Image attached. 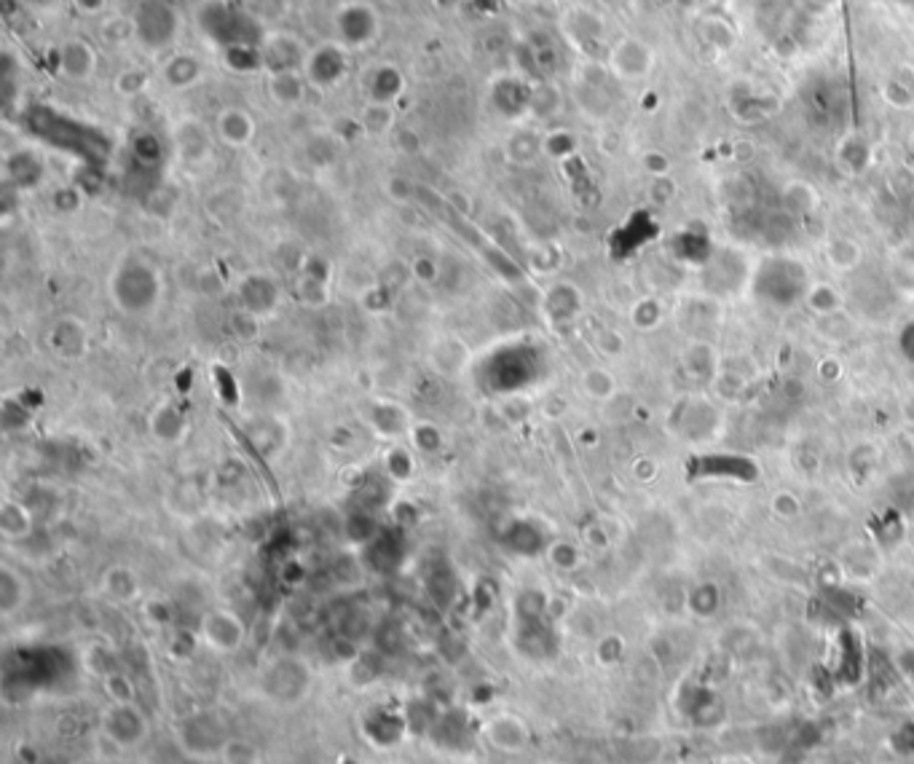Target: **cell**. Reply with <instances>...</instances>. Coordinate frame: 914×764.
I'll use <instances>...</instances> for the list:
<instances>
[{
  "mask_svg": "<svg viewBox=\"0 0 914 764\" xmlns=\"http://www.w3.org/2000/svg\"><path fill=\"white\" fill-rule=\"evenodd\" d=\"M110 298L132 317L148 314L161 298V271L143 255H126L108 282Z\"/></svg>",
  "mask_w": 914,
  "mask_h": 764,
  "instance_id": "1",
  "label": "cell"
},
{
  "mask_svg": "<svg viewBox=\"0 0 914 764\" xmlns=\"http://www.w3.org/2000/svg\"><path fill=\"white\" fill-rule=\"evenodd\" d=\"M333 38L352 54L370 49L381 38V14L370 0H344L333 11Z\"/></svg>",
  "mask_w": 914,
  "mask_h": 764,
  "instance_id": "2",
  "label": "cell"
},
{
  "mask_svg": "<svg viewBox=\"0 0 914 764\" xmlns=\"http://www.w3.org/2000/svg\"><path fill=\"white\" fill-rule=\"evenodd\" d=\"M137 22V43L143 49L161 54V51H175V41L183 30L180 11L169 0H140L135 11Z\"/></svg>",
  "mask_w": 914,
  "mask_h": 764,
  "instance_id": "3",
  "label": "cell"
},
{
  "mask_svg": "<svg viewBox=\"0 0 914 764\" xmlns=\"http://www.w3.org/2000/svg\"><path fill=\"white\" fill-rule=\"evenodd\" d=\"M349 70H352V51L344 49L336 38H330V41L311 46L306 65H303V76L309 81V89L333 92L349 78Z\"/></svg>",
  "mask_w": 914,
  "mask_h": 764,
  "instance_id": "4",
  "label": "cell"
},
{
  "mask_svg": "<svg viewBox=\"0 0 914 764\" xmlns=\"http://www.w3.org/2000/svg\"><path fill=\"white\" fill-rule=\"evenodd\" d=\"M228 730L218 719V714H191L177 727V743L191 759L210 762L215 756H223L228 746Z\"/></svg>",
  "mask_w": 914,
  "mask_h": 764,
  "instance_id": "5",
  "label": "cell"
},
{
  "mask_svg": "<svg viewBox=\"0 0 914 764\" xmlns=\"http://www.w3.org/2000/svg\"><path fill=\"white\" fill-rule=\"evenodd\" d=\"M311 673L303 660L295 657H279L266 668L260 689L269 697L274 706H295L309 695Z\"/></svg>",
  "mask_w": 914,
  "mask_h": 764,
  "instance_id": "6",
  "label": "cell"
},
{
  "mask_svg": "<svg viewBox=\"0 0 914 764\" xmlns=\"http://www.w3.org/2000/svg\"><path fill=\"white\" fill-rule=\"evenodd\" d=\"M309 49L301 35L290 33V30H263L258 41V59L260 70L266 76L274 73H293V70H303Z\"/></svg>",
  "mask_w": 914,
  "mask_h": 764,
  "instance_id": "7",
  "label": "cell"
},
{
  "mask_svg": "<svg viewBox=\"0 0 914 764\" xmlns=\"http://www.w3.org/2000/svg\"><path fill=\"white\" fill-rule=\"evenodd\" d=\"M756 287L767 301L778 303V306H791L802 298L807 287L805 271L799 269L797 263L789 261H770L759 271L756 277Z\"/></svg>",
  "mask_w": 914,
  "mask_h": 764,
  "instance_id": "8",
  "label": "cell"
},
{
  "mask_svg": "<svg viewBox=\"0 0 914 764\" xmlns=\"http://www.w3.org/2000/svg\"><path fill=\"white\" fill-rule=\"evenodd\" d=\"M199 633H202L204 644L218 655H234L247 641V625L231 609H212L204 614Z\"/></svg>",
  "mask_w": 914,
  "mask_h": 764,
  "instance_id": "9",
  "label": "cell"
},
{
  "mask_svg": "<svg viewBox=\"0 0 914 764\" xmlns=\"http://www.w3.org/2000/svg\"><path fill=\"white\" fill-rule=\"evenodd\" d=\"M100 65V54L94 49L92 41L86 38H68L57 46L54 54V68L59 78H65L70 84H86L92 81Z\"/></svg>",
  "mask_w": 914,
  "mask_h": 764,
  "instance_id": "10",
  "label": "cell"
},
{
  "mask_svg": "<svg viewBox=\"0 0 914 764\" xmlns=\"http://www.w3.org/2000/svg\"><path fill=\"white\" fill-rule=\"evenodd\" d=\"M102 732L118 748H135L148 735V719L135 703H113L102 716Z\"/></svg>",
  "mask_w": 914,
  "mask_h": 764,
  "instance_id": "11",
  "label": "cell"
},
{
  "mask_svg": "<svg viewBox=\"0 0 914 764\" xmlns=\"http://www.w3.org/2000/svg\"><path fill=\"white\" fill-rule=\"evenodd\" d=\"M215 129L199 121V118H183V121H177L175 132H172V145H175L177 156L185 161V164H191V167H199L204 161H210L212 148H215Z\"/></svg>",
  "mask_w": 914,
  "mask_h": 764,
  "instance_id": "12",
  "label": "cell"
},
{
  "mask_svg": "<svg viewBox=\"0 0 914 764\" xmlns=\"http://www.w3.org/2000/svg\"><path fill=\"white\" fill-rule=\"evenodd\" d=\"M212 129H215L218 143H223L226 148H231V151L250 148V145L255 143V137H258V121H255V116H252L247 108H242V105H226V108H220Z\"/></svg>",
  "mask_w": 914,
  "mask_h": 764,
  "instance_id": "13",
  "label": "cell"
},
{
  "mask_svg": "<svg viewBox=\"0 0 914 764\" xmlns=\"http://www.w3.org/2000/svg\"><path fill=\"white\" fill-rule=\"evenodd\" d=\"M159 78L161 84L172 89V92H188L193 86L202 84L204 78V62L199 54H193L188 49H175L169 51L167 57L161 59L159 65Z\"/></svg>",
  "mask_w": 914,
  "mask_h": 764,
  "instance_id": "14",
  "label": "cell"
},
{
  "mask_svg": "<svg viewBox=\"0 0 914 764\" xmlns=\"http://www.w3.org/2000/svg\"><path fill=\"white\" fill-rule=\"evenodd\" d=\"M531 86L534 84L520 78L518 73H502L494 78L488 97L502 118H520L531 108Z\"/></svg>",
  "mask_w": 914,
  "mask_h": 764,
  "instance_id": "15",
  "label": "cell"
},
{
  "mask_svg": "<svg viewBox=\"0 0 914 764\" xmlns=\"http://www.w3.org/2000/svg\"><path fill=\"white\" fill-rule=\"evenodd\" d=\"M405 89H408V78L395 62H376L362 78V92H365L368 102L395 105L405 94Z\"/></svg>",
  "mask_w": 914,
  "mask_h": 764,
  "instance_id": "16",
  "label": "cell"
},
{
  "mask_svg": "<svg viewBox=\"0 0 914 764\" xmlns=\"http://www.w3.org/2000/svg\"><path fill=\"white\" fill-rule=\"evenodd\" d=\"M480 735L488 746L502 751V754H520L529 746V727L512 714H496L483 722Z\"/></svg>",
  "mask_w": 914,
  "mask_h": 764,
  "instance_id": "17",
  "label": "cell"
},
{
  "mask_svg": "<svg viewBox=\"0 0 914 764\" xmlns=\"http://www.w3.org/2000/svg\"><path fill=\"white\" fill-rule=\"evenodd\" d=\"M49 346L59 360H84L86 352H89V328H86V322L78 320V317H62V320L51 328Z\"/></svg>",
  "mask_w": 914,
  "mask_h": 764,
  "instance_id": "18",
  "label": "cell"
},
{
  "mask_svg": "<svg viewBox=\"0 0 914 764\" xmlns=\"http://www.w3.org/2000/svg\"><path fill=\"white\" fill-rule=\"evenodd\" d=\"M148 429L159 443L175 445L185 437L188 421H185V413L172 400H164V403L153 405V411L148 413Z\"/></svg>",
  "mask_w": 914,
  "mask_h": 764,
  "instance_id": "19",
  "label": "cell"
},
{
  "mask_svg": "<svg viewBox=\"0 0 914 764\" xmlns=\"http://www.w3.org/2000/svg\"><path fill=\"white\" fill-rule=\"evenodd\" d=\"M266 92H269V100L277 105V108H298L309 92V81L303 76V70H293V73H274V76H266Z\"/></svg>",
  "mask_w": 914,
  "mask_h": 764,
  "instance_id": "20",
  "label": "cell"
},
{
  "mask_svg": "<svg viewBox=\"0 0 914 764\" xmlns=\"http://www.w3.org/2000/svg\"><path fill=\"white\" fill-rule=\"evenodd\" d=\"M27 596H30V588H27L25 577L14 566L3 563L0 566V614L14 617L27 604Z\"/></svg>",
  "mask_w": 914,
  "mask_h": 764,
  "instance_id": "21",
  "label": "cell"
},
{
  "mask_svg": "<svg viewBox=\"0 0 914 764\" xmlns=\"http://www.w3.org/2000/svg\"><path fill=\"white\" fill-rule=\"evenodd\" d=\"M542 140H545V137L537 135L534 129H515V132L507 137V143H504V153H507V159H510L515 167H531V164L545 153Z\"/></svg>",
  "mask_w": 914,
  "mask_h": 764,
  "instance_id": "22",
  "label": "cell"
},
{
  "mask_svg": "<svg viewBox=\"0 0 914 764\" xmlns=\"http://www.w3.org/2000/svg\"><path fill=\"white\" fill-rule=\"evenodd\" d=\"M0 534L9 542H22L33 534V513L17 499L0 504Z\"/></svg>",
  "mask_w": 914,
  "mask_h": 764,
  "instance_id": "23",
  "label": "cell"
},
{
  "mask_svg": "<svg viewBox=\"0 0 914 764\" xmlns=\"http://www.w3.org/2000/svg\"><path fill=\"white\" fill-rule=\"evenodd\" d=\"M100 41L105 46H113V49H121V46H129V43H137V22L135 14H121V11H108L105 17L100 19Z\"/></svg>",
  "mask_w": 914,
  "mask_h": 764,
  "instance_id": "24",
  "label": "cell"
},
{
  "mask_svg": "<svg viewBox=\"0 0 914 764\" xmlns=\"http://www.w3.org/2000/svg\"><path fill=\"white\" fill-rule=\"evenodd\" d=\"M368 419L378 435H384V437L411 435V429H413L411 419H408V413H405L397 403H376L373 408H370Z\"/></svg>",
  "mask_w": 914,
  "mask_h": 764,
  "instance_id": "25",
  "label": "cell"
},
{
  "mask_svg": "<svg viewBox=\"0 0 914 764\" xmlns=\"http://www.w3.org/2000/svg\"><path fill=\"white\" fill-rule=\"evenodd\" d=\"M239 290H242L244 306H247V303H252V298H258V303H255V309H252V314H255V317H263L266 311H271L274 306H277L279 287H277V282H274V279L269 277V274H250V277L244 279Z\"/></svg>",
  "mask_w": 914,
  "mask_h": 764,
  "instance_id": "26",
  "label": "cell"
},
{
  "mask_svg": "<svg viewBox=\"0 0 914 764\" xmlns=\"http://www.w3.org/2000/svg\"><path fill=\"white\" fill-rule=\"evenodd\" d=\"M102 590H105V596H110L118 604H129L140 596V580L129 566H110L102 574Z\"/></svg>",
  "mask_w": 914,
  "mask_h": 764,
  "instance_id": "27",
  "label": "cell"
},
{
  "mask_svg": "<svg viewBox=\"0 0 914 764\" xmlns=\"http://www.w3.org/2000/svg\"><path fill=\"white\" fill-rule=\"evenodd\" d=\"M579 306H582V298H579L577 287L569 285V282H558L547 290L545 309L555 322L571 320L579 311Z\"/></svg>",
  "mask_w": 914,
  "mask_h": 764,
  "instance_id": "28",
  "label": "cell"
},
{
  "mask_svg": "<svg viewBox=\"0 0 914 764\" xmlns=\"http://www.w3.org/2000/svg\"><path fill=\"white\" fill-rule=\"evenodd\" d=\"M362 132L368 137H386L395 129V105H381V102H365L360 110Z\"/></svg>",
  "mask_w": 914,
  "mask_h": 764,
  "instance_id": "29",
  "label": "cell"
},
{
  "mask_svg": "<svg viewBox=\"0 0 914 764\" xmlns=\"http://www.w3.org/2000/svg\"><path fill=\"white\" fill-rule=\"evenodd\" d=\"M242 9L247 11V17L258 27L274 30L287 17L290 0H242Z\"/></svg>",
  "mask_w": 914,
  "mask_h": 764,
  "instance_id": "30",
  "label": "cell"
},
{
  "mask_svg": "<svg viewBox=\"0 0 914 764\" xmlns=\"http://www.w3.org/2000/svg\"><path fill=\"white\" fill-rule=\"evenodd\" d=\"M295 298H298V303H303V306H309V309H322L330 298L328 279L314 277V274L301 271L298 279H295Z\"/></svg>",
  "mask_w": 914,
  "mask_h": 764,
  "instance_id": "31",
  "label": "cell"
},
{
  "mask_svg": "<svg viewBox=\"0 0 914 764\" xmlns=\"http://www.w3.org/2000/svg\"><path fill=\"white\" fill-rule=\"evenodd\" d=\"M384 470L395 483L411 480L413 472H416V459H413L411 448H408V445H392V448H386Z\"/></svg>",
  "mask_w": 914,
  "mask_h": 764,
  "instance_id": "32",
  "label": "cell"
},
{
  "mask_svg": "<svg viewBox=\"0 0 914 764\" xmlns=\"http://www.w3.org/2000/svg\"><path fill=\"white\" fill-rule=\"evenodd\" d=\"M558 102H561V97L555 92V86H550L547 81L531 86V116L550 118L555 113V108H558Z\"/></svg>",
  "mask_w": 914,
  "mask_h": 764,
  "instance_id": "33",
  "label": "cell"
},
{
  "mask_svg": "<svg viewBox=\"0 0 914 764\" xmlns=\"http://www.w3.org/2000/svg\"><path fill=\"white\" fill-rule=\"evenodd\" d=\"M582 387L590 397H596V400H606V397L614 395V378L612 373H606L604 368H590L585 370V376H582Z\"/></svg>",
  "mask_w": 914,
  "mask_h": 764,
  "instance_id": "34",
  "label": "cell"
},
{
  "mask_svg": "<svg viewBox=\"0 0 914 764\" xmlns=\"http://www.w3.org/2000/svg\"><path fill=\"white\" fill-rule=\"evenodd\" d=\"M260 330V317H255L252 311L242 309L231 314V333H234L236 341H242V344H250L258 338Z\"/></svg>",
  "mask_w": 914,
  "mask_h": 764,
  "instance_id": "35",
  "label": "cell"
},
{
  "mask_svg": "<svg viewBox=\"0 0 914 764\" xmlns=\"http://www.w3.org/2000/svg\"><path fill=\"white\" fill-rule=\"evenodd\" d=\"M411 443L419 448V451H427V454H435L443 448V432L437 429V424H416L411 429Z\"/></svg>",
  "mask_w": 914,
  "mask_h": 764,
  "instance_id": "36",
  "label": "cell"
},
{
  "mask_svg": "<svg viewBox=\"0 0 914 764\" xmlns=\"http://www.w3.org/2000/svg\"><path fill=\"white\" fill-rule=\"evenodd\" d=\"M105 692L113 703H135V687H132V679L124 673H105Z\"/></svg>",
  "mask_w": 914,
  "mask_h": 764,
  "instance_id": "37",
  "label": "cell"
},
{
  "mask_svg": "<svg viewBox=\"0 0 914 764\" xmlns=\"http://www.w3.org/2000/svg\"><path fill=\"white\" fill-rule=\"evenodd\" d=\"M384 191L395 204H411L416 202V196H419V185L411 183V180L403 175H392L386 180Z\"/></svg>",
  "mask_w": 914,
  "mask_h": 764,
  "instance_id": "38",
  "label": "cell"
},
{
  "mask_svg": "<svg viewBox=\"0 0 914 764\" xmlns=\"http://www.w3.org/2000/svg\"><path fill=\"white\" fill-rule=\"evenodd\" d=\"M547 558H550V563H553L555 569L571 571L577 569L579 550L571 545V542H553V545L547 547Z\"/></svg>",
  "mask_w": 914,
  "mask_h": 764,
  "instance_id": "39",
  "label": "cell"
},
{
  "mask_svg": "<svg viewBox=\"0 0 914 764\" xmlns=\"http://www.w3.org/2000/svg\"><path fill=\"white\" fill-rule=\"evenodd\" d=\"M145 86H148V73L140 68L124 70L121 76L116 78V92L124 94V97H135V94H143Z\"/></svg>",
  "mask_w": 914,
  "mask_h": 764,
  "instance_id": "40",
  "label": "cell"
},
{
  "mask_svg": "<svg viewBox=\"0 0 914 764\" xmlns=\"http://www.w3.org/2000/svg\"><path fill=\"white\" fill-rule=\"evenodd\" d=\"M223 759L228 764H258V748L247 743V740H228L226 751H223Z\"/></svg>",
  "mask_w": 914,
  "mask_h": 764,
  "instance_id": "41",
  "label": "cell"
},
{
  "mask_svg": "<svg viewBox=\"0 0 914 764\" xmlns=\"http://www.w3.org/2000/svg\"><path fill=\"white\" fill-rule=\"evenodd\" d=\"M542 145H545V153L550 159H566V156L574 151V140H571L569 132H563V129L545 135Z\"/></svg>",
  "mask_w": 914,
  "mask_h": 764,
  "instance_id": "42",
  "label": "cell"
},
{
  "mask_svg": "<svg viewBox=\"0 0 914 764\" xmlns=\"http://www.w3.org/2000/svg\"><path fill=\"white\" fill-rule=\"evenodd\" d=\"M132 153H135L140 161H145V164H153V161L161 156V145L151 132H140V135H135V140H132Z\"/></svg>",
  "mask_w": 914,
  "mask_h": 764,
  "instance_id": "43",
  "label": "cell"
},
{
  "mask_svg": "<svg viewBox=\"0 0 914 764\" xmlns=\"http://www.w3.org/2000/svg\"><path fill=\"white\" fill-rule=\"evenodd\" d=\"M411 274L413 279H419L421 285H435L437 277H440V266H437L435 258L419 255V258H413L411 261Z\"/></svg>",
  "mask_w": 914,
  "mask_h": 764,
  "instance_id": "44",
  "label": "cell"
},
{
  "mask_svg": "<svg viewBox=\"0 0 914 764\" xmlns=\"http://www.w3.org/2000/svg\"><path fill=\"white\" fill-rule=\"evenodd\" d=\"M395 145H397V151L405 153V156H416V153H421V148H424V143H421V137L416 129H397Z\"/></svg>",
  "mask_w": 914,
  "mask_h": 764,
  "instance_id": "45",
  "label": "cell"
},
{
  "mask_svg": "<svg viewBox=\"0 0 914 764\" xmlns=\"http://www.w3.org/2000/svg\"><path fill=\"white\" fill-rule=\"evenodd\" d=\"M81 202H84V199L78 194V188H62V191H57V196H54V207H57L59 212H76L78 207H81Z\"/></svg>",
  "mask_w": 914,
  "mask_h": 764,
  "instance_id": "46",
  "label": "cell"
},
{
  "mask_svg": "<svg viewBox=\"0 0 914 764\" xmlns=\"http://www.w3.org/2000/svg\"><path fill=\"white\" fill-rule=\"evenodd\" d=\"M73 6H76L78 14H84V17H105L108 14V0H70Z\"/></svg>",
  "mask_w": 914,
  "mask_h": 764,
  "instance_id": "47",
  "label": "cell"
},
{
  "mask_svg": "<svg viewBox=\"0 0 914 764\" xmlns=\"http://www.w3.org/2000/svg\"><path fill=\"white\" fill-rule=\"evenodd\" d=\"M78 764H100V762H94V759H86V762H78Z\"/></svg>",
  "mask_w": 914,
  "mask_h": 764,
  "instance_id": "48",
  "label": "cell"
}]
</instances>
